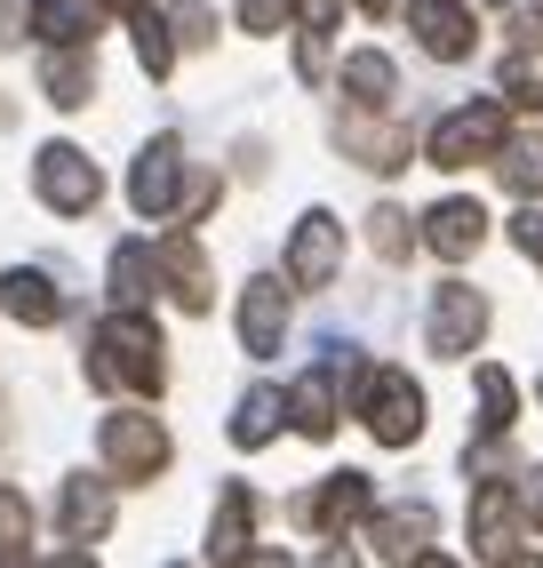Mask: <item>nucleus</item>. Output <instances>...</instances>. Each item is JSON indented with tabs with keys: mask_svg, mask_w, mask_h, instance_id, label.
<instances>
[{
	"mask_svg": "<svg viewBox=\"0 0 543 568\" xmlns=\"http://www.w3.org/2000/svg\"><path fill=\"white\" fill-rule=\"evenodd\" d=\"M89 385H96V393H144V400L168 393V345H161V328H152L144 305H121V313L96 328V345H89Z\"/></svg>",
	"mask_w": 543,
	"mask_h": 568,
	"instance_id": "1",
	"label": "nucleus"
},
{
	"mask_svg": "<svg viewBox=\"0 0 543 568\" xmlns=\"http://www.w3.org/2000/svg\"><path fill=\"white\" fill-rule=\"evenodd\" d=\"M360 425L376 433V448H416L423 440V385L408 368H368L360 376Z\"/></svg>",
	"mask_w": 543,
	"mask_h": 568,
	"instance_id": "2",
	"label": "nucleus"
},
{
	"mask_svg": "<svg viewBox=\"0 0 543 568\" xmlns=\"http://www.w3.org/2000/svg\"><path fill=\"white\" fill-rule=\"evenodd\" d=\"M495 153H503V104L495 97L455 104L448 121H432V136H423V161L432 169H472V161H495Z\"/></svg>",
	"mask_w": 543,
	"mask_h": 568,
	"instance_id": "3",
	"label": "nucleus"
},
{
	"mask_svg": "<svg viewBox=\"0 0 543 568\" xmlns=\"http://www.w3.org/2000/svg\"><path fill=\"white\" fill-rule=\"evenodd\" d=\"M96 448H104V473L112 480H161L168 473V433H161V416H144V408H112L104 416V433H96Z\"/></svg>",
	"mask_w": 543,
	"mask_h": 568,
	"instance_id": "4",
	"label": "nucleus"
},
{
	"mask_svg": "<svg viewBox=\"0 0 543 568\" xmlns=\"http://www.w3.org/2000/svg\"><path fill=\"white\" fill-rule=\"evenodd\" d=\"M32 193H41V209H57V216H89L104 201V169L81 153V144H41V153H32Z\"/></svg>",
	"mask_w": 543,
	"mask_h": 568,
	"instance_id": "5",
	"label": "nucleus"
},
{
	"mask_svg": "<svg viewBox=\"0 0 543 568\" xmlns=\"http://www.w3.org/2000/svg\"><path fill=\"white\" fill-rule=\"evenodd\" d=\"M488 296L472 281H440L432 288V313H423V336H432V353L440 361H463V353H480V336H488Z\"/></svg>",
	"mask_w": 543,
	"mask_h": 568,
	"instance_id": "6",
	"label": "nucleus"
},
{
	"mask_svg": "<svg viewBox=\"0 0 543 568\" xmlns=\"http://www.w3.org/2000/svg\"><path fill=\"white\" fill-rule=\"evenodd\" d=\"M129 209H136V216H176V209H184V144H176L168 129L136 153V169H129Z\"/></svg>",
	"mask_w": 543,
	"mask_h": 568,
	"instance_id": "7",
	"label": "nucleus"
},
{
	"mask_svg": "<svg viewBox=\"0 0 543 568\" xmlns=\"http://www.w3.org/2000/svg\"><path fill=\"white\" fill-rule=\"evenodd\" d=\"M376 513V480L368 473H328L313 497H296V528H313V537H344L352 520Z\"/></svg>",
	"mask_w": 543,
	"mask_h": 568,
	"instance_id": "8",
	"label": "nucleus"
},
{
	"mask_svg": "<svg viewBox=\"0 0 543 568\" xmlns=\"http://www.w3.org/2000/svg\"><path fill=\"white\" fill-rule=\"evenodd\" d=\"M336 144H344V161H360V169H376V176L408 169V129L383 121V104H352V112H336Z\"/></svg>",
	"mask_w": 543,
	"mask_h": 568,
	"instance_id": "9",
	"label": "nucleus"
},
{
	"mask_svg": "<svg viewBox=\"0 0 543 568\" xmlns=\"http://www.w3.org/2000/svg\"><path fill=\"white\" fill-rule=\"evenodd\" d=\"M344 273V224L328 209H304V224L288 233V288H328Z\"/></svg>",
	"mask_w": 543,
	"mask_h": 568,
	"instance_id": "10",
	"label": "nucleus"
},
{
	"mask_svg": "<svg viewBox=\"0 0 543 568\" xmlns=\"http://www.w3.org/2000/svg\"><path fill=\"white\" fill-rule=\"evenodd\" d=\"M472 552L480 560H527L520 552V488L512 480H480L472 488Z\"/></svg>",
	"mask_w": 543,
	"mask_h": 568,
	"instance_id": "11",
	"label": "nucleus"
},
{
	"mask_svg": "<svg viewBox=\"0 0 543 568\" xmlns=\"http://www.w3.org/2000/svg\"><path fill=\"white\" fill-rule=\"evenodd\" d=\"M280 345H288V288L264 273V281L240 288V353L248 361H272Z\"/></svg>",
	"mask_w": 543,
	"mask_h": 568,
	"instance_id": "12",
	"label": "nucleus"
},
{
	"mask_svg": "<svg viewBox=\"0 0 543 568\" xmlns=\"http://www.w3.org/2000/svg\"><path fill=\"white\" fill-rule=\"evenodd\" d=\"M352 368V353L344 345H328V361L313 368V376H296V393H288V425L304 433V440H328L336 433V376Z\"/></svg>",
	"mask_w": 543,
	"mask_h": 568,
	"instance_id": "13",
	"label": "nucleus"
},
{
	"mask_svg": "<svg viewBox=\"0 0 543 568\" xmlns=\"http://www.w3.org/2000/svg\"><path fill=\"white\" fill-rule=\"evenodd\" d=\"M161 281H168V296L184 313L216 305V281H208V256H201V241H192V224H176V233L161 241Z\"/></svg>",
	"mask_w": 543,
	"mask_h": 568,
	"instance_id": "14",
	"label": "nucleus"
},
{
	"mask_svg": "<svg viewBox=\"0 0 543 568\" xmlns=\"http://www.w3.org/2000/svg\"><path fill=\"white\" fill-rule=\"evenodd\" d=\"M104 0H32V41H49V49H96V32H104Z\"/></svg>",
	"mask_w": 543,
	"mask_h": 568,
	"instance_id": "15",
	"label": "nucleus"
},
{
	"mask_svg": "<svg viewBox=\"0 0 543 568\" xmlns=\"http://www.w3.org/2000/svg\"><path fill=\"white\" fill-rule=\"evenodd\" d=\"M432 528H440L432 505H392V513H368V545H376V560H432L423 552Z\"/></svg>",
	"mask_w": 543,
	"mask_h": 568,
	"instance_id": "16",
	"label": "nucleus"
},
{
	"mask_svg": "<svg viewBox=\"0 0 543 568\" xmlns=\"http://www.w3.org/2000/svg\"><path fill=\"white\" fill-rule=\"evenodd\" d=\"M408 24H416L423 57H440V64H463V57H472V41H480V24L463 17L455 0H416V9H408Z\"/></svg>",
	"mask_w": 543,
	"mask_h": 568,
	"instance_id": "17",
	"label": "nucleus"
},
{
	"mask_svg": "<svg viewBox=\"0 0 543 568\" xmlns=\"http://www.w3.org/2000/svg\"><path fill=\"white\" fill-rule=\"evenodd\" d=\"M57 520H64V537H72V545H104V537H112V480L72 473V480H64V497H57Z\"/></svg>",
	"mask_w": 543,
	"mask_h": 568,
	"instance_id": "18",
	"label": "nucleus"
},
{
	"mask_svg": "<svg viewBox=\"0 0 543 568\" xmlns=\"http://www.w3.org/2000/svg\"><path fill=\"white\" fill-rule=\"evenodd\" d=\"M480 241H488V209L480 201H440L432 216H423V248L448 256V264L480 256Z\"/></svg>",
	"mask_w": 543,
	"mask_h": 568,
	"instance_id": "19",
	"label": "nucleus"
},
{
	"mask_svg": "<svg viewBox=\"0 0 543 568\" xmlns=\"http://www.w3.org/2000/svg\"><path fill=\"white\" fill-rule=\"evenodd\" d=\"M0 313L24 321V328H57L64 321V296L41 264H17V273H0Z\"/></svg>",
	"mask_w": 543,
	"mask_h": 568,
	"instance_id": "20",
	"label": "nucleus"
},
{
	"mask_svg": "<svg viewBox=\"0 0 543 568\" xmlns=\"http://www.w3.org/2000/svg\"><path fill=\"white\" fill-rule=\"evenodd\" d=\"M248 537H256V488L224 480V497L208 513V560H248Z\"/></svg>",
	"mask_w": 543,
	"mask_h": 568,
	"instance_id": "21",
	"label": "nucleus"
},
{
	"mask_svg": "<svg viewBox=\"0 0 543 568\" xmlns=\"http://www.w3.org/2000/svg\"><path fill=\"white\" fill-rule=\"evenodd\" d=\"M41 97L57 112H89L96 104V57L89 49H49L41 57Z\"/></svg>",
	"mask_w": 543,
	"mask_h": 568,
	"instance_id": "22",
	"label": "nucleus"
},
{
	"mask_svg": "<svg viewBox=\"0 0 543 568\" xmlns=\"http://www.w3.org/2000/svg\"><path fill=\"white\" fill-rule=\"evenodd\" d=\"M152 288H168L161 281V248H152V241H121V248H112V305H152Z\"/></svg>",
	"mask_w": 543,
	"mask_h": 568,
	"instance_id": "23",
	"label": "nucleus"
},
{
	"mask_svg": "<svg viewBox=\"0 0 543 568\" xmlns=\"http://www.w3.org/2000/svg\"><path fill=\"white\" fill-rule=\"evenodd\" d=\"M344 97H352V104H392L400 97V64L383 49H352V57H344Z\"/></svg>",
	"mask_w": 543,
	"mask_h": 568,
	"instance_id": "24",
	"label": "nucleus"
},
{
	"mask_svg": "<svg viewBox=\"0 0 543 568\" xmlns=\"http://www.w3.org/2000/svg\"><path fill=\"white\" fill-rule=\"evenodd\" d=\"M280 416H288V400L272 393V385L240 393V408H232V448H264L272 433H280Z\"/></svg>",
	"mask_w": 543,
	"mask_h": 568,
	"instance_id": "25",
	"label": "nucleus"
},
{
	"mask_svg": "<svg viewBox=\"0 0 543 568\" xmlns=\"http://www.w3.org/2000/svg\"><path fill=\"white\" fill-rule=\"evenodd\" d=\"M129 32H136V64L152 72V81H168V72H176V17H152V9H136L129 17Z\"/></svg>",
	"mask_w": 543,
	"mask_h": 568,
	"instance_id": "26",
	"label": "nucleus"
},
{
	"mask_svg": "<svg viewBox=\"0 0 543 568\" xmlns=\"http://www.w3.org/2000/svg\"><path fill=\"white\" fill-rule=\"evenodd\" d=\"M512 425H520V385L488 361V368H480V440H503Z\"/></svg>",
	"mask_w": 543,
	"mask_h": 568,
	"instance_id": "27",
	"label": "nucleus"
},
{
	"mask_svg": "<svg viewBox=\"0 0 543 568\" xmlns=\"http://www.w3.org/2000/svg\"><path fill=\"white\" fill-rule=\"evenodd\" d=\"M495 176L512 184L520 201L543 193V136H503V153H495Z\"/></svg>",
	"mask_w": 543,
	"mask_h": 568,
	"instance_id": "28",
	"label": "nucleus"
},
{
	"mask_svg": "<svg viewBox=\"0 0 543 568\" xmlns=\"http://www.w3.org/2000/svg\"><path fill=\"white\" fill-rule=\"evenodd\" d=\"M32 560V505L17 497V488H0V568Z\"/></svg>",
	"mask_w": 543,
	"mask_h": 568,
	"instance_id": "29",
	"label": "nucleus"
},
{
	"mask_svg": "<svg viewBox=\"0 0 543 568\" xmlns=\"http://www.w3.org/2000/svg\"><path fill=\"white\" fill-rule=\"evenodd\" d=\"M368 248H376L383 264H400V256L416 248V233H408V209H376V216H368Z\"/></svg>",
	"mask_w": 543,
	"mask_h": 568,
	"instance_id": "30",
	"label": "nucleus"
},
{
	"mask_svg": "<svg viewBox=\"0 0 543 568\" xmlns=\"http://www.w3.org/2000/svg\"><path fill=\"white\" fill-rule=\"evenodd\" d=\"M503 104H520V112H543V72H535L527 57H512V64H503Z\"/></svg>",
	"mask_w": 543,
	"mask_h": 568,
	"instance_id": "31",
	"label": "nucleus"
},
{
	"mask_svg": "<svg viewBox=\"0 0 543 568\" xmlns=\"http://www.w3.org/2000/svg\"><path fill=\"white\" fill-rule=\"evenodd\" d=\"M176 41L184 49H208L216 32H208V0H176Z\"/></svg>",
	"mask_w": 543,
	"mask_h": 568,
	"instance_id": "32",
	"label": "nucleus"
},
{
	"mask_svg": "<svg viewBox=\"0 0 543 568\" xmlns=\"http://www.w3.org/2000/svg\"><path fill=\"white\" fill-rule=\"evenodd\" d=\"M280 17H296V0H240V32H280Z\"/></svg>",
	"mask_w": 543,
	"mask_h": 568,
	"instance_id": "33",
	"label": "nucleus"
},
{
	"mask_svg": "<svg viewBox=\"0 0 543 568\" xmlns=\"http://www.w3.org/2000/svg\"><path fill=\"white\" fill-rule=\"evenodd\" d=\"M296 72L304 81H328V32H296Z\"/></svg>",
	"mask_w": 543,
	"mask_h": 568,
	"instance_id": "34",
	"label": "nucleus"
},
{
	"mask_svg": "<svg viewBox=\"0 0 543 568\" xmlns=\"http://www.w3.org/2000/svg\"><path fill=\"white\" fill-rule=\"evenodd\" d=\"M216 193H224L216 176H192V184H184V209H176V216H184V224H201V216L216 209Z\"/></svg>",
	"mask_w": 543,
	"mask_h": 568,
	"instance_id": "35",
	"label": "nucleus"
},
{
	"mask_svg": "<svg viewBox=\"0 0 543 568\" xmlns=\"http://www.w3.org/2000/svg\"><path fill=\"white\" fill-rule=\"evenodd\" d=\"M512 248L543 264V209H520V216H512Z\"/></svg>",
	"mask_w": 543,
	"mask_h": 568,
	"instance_id": "36",
	"label": "nucleus"
},
{
	"mask_svg": "<svg viewBox=\"0 0 543 568\" xmlns=\"http://www.w3.org/2000/svg\"><path fill=\"white\" fill-rule=\"evenodd\" d=\"M512 49L520 57H543V9H520L512 17Z\"/></svg>",
	"mask_w": 543,
	"mask_h": 568,
	"instance_id": "37",
	"label": "nucleus"
},
{
	"mask_svg": "<svg viewBox=\"0 0 543 568\" xmlns=\"http://www.w3.org/2000/svg\"><path fill=\"white\" fill-rule=\"evenodd\" d=\"M336 17H344V0H296V24L304 32H336Z\"/></svg>",
	"mask_w": 543,
	"mask_h": 568,
	"instance_id": "38",
	"label": "nucleus"
},
{
	"mask_svg": "<svg viewBox=\"0 0 543 568\" xmlns=\"http://www.w3.org/2000/svg\"><path fill=\"white\" fill-rule=\"evenodd\" d=\"M24 32H32V9H24V0H0V49H17Z\"/></svg>",
	"mask_w": 543,
	"mask_h": 568,
	"instance_id": "39",
	"label": "nucleus"
},
{
	"mask_svg": "<svg viewBox=\"0 0 543 568\" xmlns=\"http://www.w3.org/2000/svg\"><path fill=\"white\" fill-rule=\"evenodd\" d=\"M527 520H535V528H543V465H535V473H527Z\"/></svg>",
	"mask_w": 543,
	"mask_h": 568,
	"instance_id": "40",
	"label": "nucleus"
},
{
	"mask_svg": "<svg viewBox=\"0 0 543 568\" xmlns=\"http://www.w3.org/2000/svg\"><path fill=\"white\" fill-rule=\"evenodd\" d=\"M104 9H121V17H136V9H152V0H104Z\"/></svg>",
	"mask_w": 543,
	"mask_h": 568,
	"instance_id": "41",
	"label": "nucleus"
},
{
	"mask_svg": "<svg viewBox=\"0 0 543 568\" xmlns=\"http://www.w3.org/2000/svg\"><path fill=\"white\" fill-rule=\"evenodd\" d=\"M495 9H503V0H495Z\"/></svg>",
	"mask_w": 543,
	"mask_h": 568,
	"instance_id": "42",
	"label": "nucleus"
}]
</instances>
